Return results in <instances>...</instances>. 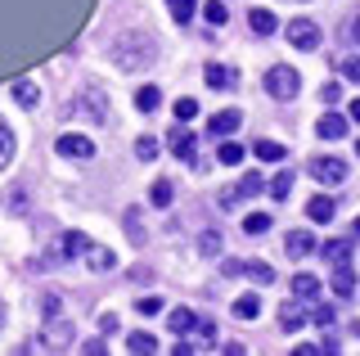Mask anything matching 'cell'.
<instances>
[{
  "mask_svg": "<svg viewBox=\"0 0 360 356\" xmlns=\"http://www.w3.org/2000/svg\"><path fill=\"white\" fill-rule=\"evenodd\" d=\"M202 18H207V23H212V27H221V23H225V18H230V9H225V5H221V0H207V5H202Z\"/></svg>",
  "mask_w": 360,
  "mask_h": 356,
  "instance_id": "obj_34",
  "label": "cell"
},
{
  "mask_svg": "<svg viewBox=\"0 0 360 356\" xmlns=\"http://www.w3.org/2000/svg\"><path fill=\"white\" fill-rule=\"evenodd\" d=\"M333 293H338V298H352V293H356V271H352V262H338V266H333Z\"/></svg>",
  "mask_w": 360,
  "mask_h": 356,
  "instance_id": "obj_10",
  "label": "cell"
},
{
  "mask_svg": "<svg viewBox=\"0 0 360 356\" xmlns=\"http://www.w3.org/2000/svg\"><path fill=\"white\" fill-rule=\"evenodd\" d=\"M243 153H248V149H243L239 140H230V136H225V140H221V149H217V158H221L225 167H239V163H243Z\"/></svg>",
  "mask_w": 360,
  "mask_h": 356,
  "instance_id": "obj_21",
  "label": "cell"
},
{
  "mask_svg": "<svg viewBox=\"0 0 360 356\" xmlns=\"http://www.w3.org/2000/svg\"><path fill=\"white\" fill-rule=\"evenodd\" d=\"M9 158H14V131H9L5 122H0V172L9 167Z\"/></svg>",
  "mask_w": 360,
  "mask_h": 356,
  "instance_id": "obj_31",
  "label": "cell"
},
{
  "mask_svg": "<svg viewBox=\"0 0 360 356\" xmlns=\"http://www.w3.org/2000/svg\"><path fill=\"white\" fill-rule=\"evenodd\" d=\"M108 59H112V68H117V72H144L158 59V46H153L149 37H140V32H127V37L112 41Z\"/></svg>",
  "mask_w": 360,
  "mask_h": 356,
  "instance_id": "obj_1",
  "label": "cell"
},
{
  "mask_svg": "<svg viewBox=\"0 0 360 356\" xmlns=\"http://www.w3.org/2000/svg\"><path fill=\"white\" fill-rule=\"evenodd\" d=\"M356 153H360V140H356Z\"/></svg>",
  "mask_w": 360,
  "mask_h": 356,
  "instance_id": "obj_48",
  "label": "cell"
},
{
  "mask_svg": "<svg viewBox=\"0 0 360 356\" xmlns=\"http://www.w3.org/2000/svg\"><path fill=\"white\" fill-rule=\"evenodd\" d=\"M279 329H302V307L297 303H284V307H279Z\"/></svg>",
  "mask_w": 360,
  "mask_h": 356,
  "instance_id": "obj_27",
  "label": "cell"
},
{
  "mask_svg": "<svg viewBox=\"0 0 360 356\" xmlns=\"http://www.w3.org/2000/svg\"><path fill=\"white\" fill-rule=\"evenodd\" d=\"M266 194L275 198V203H288V194H292V172H279L275 181H266Z\"/></svg>",
  "mask_w": 360,
  "mask_h": 356,
  "instance_id": "obj_19",
  "label": "cell"
},
{
  "mask_svg": "<svg viewBox=\"0 0 360 356\" xmlns=\"http://www.w3.org/2000/svg\"><path fill=\"white\" fill-rule=\"evenodd\" d=\"M86 262H90V271H112V266H117L112 248H99V243H90V248H86Z\"/></svg>",
  "mask_w": 360,
  "mask_h": 356,
  "instance_id": "obj_18",
  "label": "cell"
},
{
  "mask_svg": "<svg viewBox=\"0 0 360 356\" xmlns=\"http://www.w3.org/2000/svg\"><path fill=\"white\" fill-rule=\"evenodd\" d=\"M248 27H252L257 37H275V32H279V18L270 14V9H252V14H248Z\"/></svg>",
  "mask_w": 360,
  "mask_h": 356,
  "instance_id": "obj_12",
  "label": "cell"
},
{
  "mask_svg": "<svg viewBox=\"0 0 360 356\" xmlns=\"http://www.w3.org/2000/svg\"><path fill=\"white\" fill-rule=\"evenodd\" d=\"M127 235H131V243H144V235H140V212H127Z\"/></svg>",
  "mask_w": 360,
  "mask_h": 356,
  "instance_id": "obj_41",
  "label": "cell"
},
{
  "mask_svg": "<svg viewBox=\"0 0 360 356\" xmlns=\"http://www.w3.org/2000/svg\"><path fill=\"white\" fill-rule=\"evenodd\" d=\"M266 91L275 95V99H292V95L302 91V82H297V72H292V68H284V63H279V68L266 72Z\"/></svg>",
  "mask_w": 360,
  "mask_h": 356,
  "instance_id": "obj_5",
  "label": "cell"
},
{
  "mask_svg": "<svg viewBox=\"0 0 360 356\" xmlns=\"http://www.w3.org/2000/svg\"><path fill=\"white\" fill-rule=\"evenodd\" d=\"M311 176L320 185H342L347 181V163L342 158H311Z\"/></svg>",
  "mask_w": 360,
  "mask_h": 356,
  "instance_id": "obj_6",
  "label": "cell"
},
{
  "mask_svg": "<svg viewBox=\"0 0 360 356\" xmlns=\"http://www.w3.org/2000/svg\"><path fill=\"white\" fill-rule=\"evenodd\" d=\"M257 158H262V163H279V158H284V144H279V140H257Z\"/></svg>",
  "mask_w": 360,
  "mask_h": 356,
  "instance_id": "obj_30",
  "label": "cell"
},
{
  "mask_svg": "<svg viewBox=\"0 0 360 356\" xmlns=\"http://www.w3.org/2000/svg\"><path fill=\"white\" fill-rule=\"evenodd\" d=\"M172 198H176L172 181H153V190H149V203L153 208H172Z\"/></svg>",
  "mask_w": 360,
  "mask_h": 356,
  "instance_id": "obj_25",
  "label": "cell"
},
{
  "mask_svg": "<svg viewBox=\"0 0 360 356\" xmlns=\"http://www.w3.org/2000/svg\"><path fill=\"white\" fill-rule=\"evenodd\" d=\"M127 348H131V352H158V338H153V333H131Z\"/></svg>",
  "mask_w": 360,
  "mask_h": 356,
  "instance_id": "obj_38",
  "label": "cell"
},
{
  "mask_svg": "<svg viewBox=\"0 0 360 356\" xmlns=\"http://www.w3.org/2000/svg\"><path fill=\"white\" fill-rule=\"evenodd\" d=\"M86 248H90V239L82 235V230H72V235L59 239V253H68V258H77V253H86Z\"/></svg>",
  "mask_w": 360,
  "mask_h": 356,
  "instance_id": "obj_26",
  "label": "cell"
},
{
  "mask_svg": "<svg viewBox=\"0 0 360 356\" xmlns=\"http://www.w3.org/2000/svg\"><path fill=\"white\" fill-rule=\"evenodd\" d=\"M284 253H292V258H307V253H315V239L307 235V230H288Z\"/></svg>",
  "mask_w": 360,
  "mask_h": 356,
  "instance_id": "obj_14",
  "label": "cell"
},
{
  "mask_svg": "<svg viewBox=\"0 0 360 356\" xmlns=\"http://www.w3.org/2000/svg\"><path fill=\"white\" fill-rule=\"evenodd\" d=\"M243 230H248V235H266V230H270V217L266 212H248L243 217Z\"/></svg>",
  "mask_w": 360,
  "mask_h": 356,
  "instance_id": "obj_36",
  "label": "cell"
},
{
  "mask_svg": "<svg viewBox=\"0 0 360 356\" xmlns=\"http://www.w3.org/2000/svg\"><path fill=\"white\" fill-rule=\"evenodd\" d=\"M347 117H352V122H360V99H352V104H347Z\"/></svg>",
  "mask_w": 360,
  "mask_h": 356,
  "instance_id": "obj_45",
  "label": "cell"
},
{
  "mask_svg": "<svg viewBox=\"0 0 360 356\" xmlns=\"http://www.w3.org/2000/svg\"><path fill=\"white\" fill-rule=\"evenodd\" d=\"M198 117V99H176V122H194Z\"/></svg>",
  "mask_w": 360,
  "mask_h": 356,
  "instance_id": "obj_37",
  "label": "cell"
},
{
  "mask_svg": "<svg viewBox=\"0 0 360 356\" xmlns=\"http://www.w3.org/2000/svg\"><path fill=\"white\" fill-rule=\"evenodd\" d=\"M311 320H315L320 329H324V325H333V307H329V303H315V307H311Z\"/></svg>",
  "mask_w": 360,
  "mask_h": 356,
  "instance_id": "obj_40",
  "label": "cell"
},
{
  "mask_svg": "<svg viewBox=\"0 0 360 356\" xmlns=\"http://www.w3.org/2000/svg\"><path fill=\"white\" fill-rule=\"evenodd\" d=\"M27 348H50V352L72 348V320L59 316V311H50V316H45V333H41L37 343H27Z\"/></svg>",
  "mask_w": 360,
  "mask_h": 356,
  "instance_id": "obj_3",
  "label": "cell"
},
{
  "mask_svg": "<svg viewBox=\"0 0 360 356\" xmlns=\"http://www.w3.org/2000/svg\"><path fill=\"white\" fill-rule=\"evenodd\" d=\"M352 41H356V46H360V14L352 18Z\"/></svg>",
  "mask_w": 360,
  "mask_h": 356,
  "instance_id": "obj_46",
  "label": "cell"
},
{
  "mask_svg": "<svg viewBox=\"0 0 360 356\" xmlns=\"http://www.w3.org/2000/svg\"><path fill=\"white\" fill-rule=\"evenodd\" d=\"M356 235H360V217H356Z\"/></svg>",
  "mask_w": 360,
  "mask_h": 356,
  "instance_id": "obj_47",
  "label": "cell"
},
{
  "mask_svg": "<svg viewBox=\"0 0 360 356\" xmlns=\"http://www.w3.org/2000/svg\"><path fill=\"white\" fill-rule=\"evenodd\" d=\"M167 5H172V18H176V23H189V18H194V9H198V0H167Z\"/></svg>",
  "mask_w": 360,
  "mask_h": 356,
  "instance_id": "obj_32",
  "label": "cell"
},
{
  "mask_svg": "<svg viewBox=\"0 0 360 356\" xmlns=\"http://www.w3.org/2000/svg\"><path fill=\"white\" fill-rule=\"evenodd\" d=\"M320 99H324V104H338V99H342V86H338V82H329V86L320 91Z\"/></svg>",
  "mask_w": 360,
  "mask_h": 356,
  "instance_id": "obj_43",
  "label": "cell"
},
{
  "mask_svg": "<svg viewBox=\"0 0 360 356\" xmlns=\"http://www.w3.org/2000/svg\"><path fill=\"white\" fill-rule=\"evenodd\" d=\"M99 329L112 333V329H117V316H108V311H104V316H99Z\"/></svg>",
  "mask_w": 360,
  "mask_h": 356,
  "instance_id": "obj_44",
  "label": "cell"
},
{
  "mask_svg": "<svg viewBox=\"0 0 360 356\" xmlns=\"http://www.w3.org/2000/svg\"><path fill=\"white\" fill-rule=\"evenodd\" d=\"M198 253H202V258H217V253H221V230H202Z\"/></svg>",
  "mask_w": 360,
  "mask_h": 356,
  "instance_id": "obj_33",
  "label": "cell"
},
{
  "mask_svg": "<svg viewBox=\"0 0 360 356\" xmlns=\"http://www.w3.org/2000/svg\"><path fill=\"white\" fill-rule=\"evenodd\" d=\"M234 316H239V320H257V316H262V298H257V293L234 298Z\"/></svg>",
  "mask_w": 360,
  "mask_h": 356,
  "instance_id": "obj_20",
  "label": "cell"
},
{
  "mask_svg": "<svg viewBox=\"0 0 360 356\" xmlns=\"http://www.w3.org/2000/svg\"><path fill=\"white\" fill-rule=\"evenodd\" d=\"M172 153L176 158H194V136L185 131V122H176V131H172Z\"/></svg>",
  "mask_w": 360,
  "mask_h": 356,
  "instance_id": "obj_15",
  "label": "cell"
},
{
  "mask_svg": "<svg viewBox=\"0 0 360 356\" xmlns=\"http://www.w3.org/2000/svg\"><path fill=\"white\" fill-rule=\"evenodd\" d=\"M239 122H243V113L239 108H225V113H217L212 117V140H225V136H234V131H239Z\"/></svg>",
  "mask_w": 360,
  "mask_h": 356,
  "instance_id": "obj_9",
  "label": "cell"
},
{
  "mask_svg": "<svg viewBox=\"0 0 360 356\" xmlns=\"http://www.w3.org/2000/svg\"><path fill=\"white\" fill-rule=\"evenodd\" d=\"M167 325H172V333H176V338H185V333L198 325V316H194V311H189V307H176L172 316H167Z\"/></svg>",
  "mask_w": 360,
  "mask_h": 356,
  "instance_id": "obj_13",
  "label": "cell"
},
{
  "mask_svg": "<svg viewBox=\"0 0 360 356\" xmlns=\"http://www.w3.org/2000/svg\"><path fill=\"white\" fill-rule=\"evenodd\" d=\"M324 258H329L333 266L338 262H352V243H347V239H329V243H324Z\"/></svg>",
  "mask_w": 360,
  "mask_h": 356,
  "instance_id": "obj_28",
  "label": "cell"
},
{
  "mask_svg": "<svg viewBox=\"0 0 360 356\" xmlns=\"http://www.w3.org/2000/svg\"><path fill=\"white\" fill-rule=\"evenodd\" d=\"M59 153H63V158L86 163V158H95V140H90V136H59Z\"/></svg>",
  "mask_w": 360,
  "mask_h": 356,
  "instance_id": "obj_8",
  "label": "cell"
},
{
  "mask_svg": "<svg viewBox=\"0 0 360 356\" xmlns=\"http://www.w3.org/2000/svg\"><path fill=\"white\" fill-rule=\"evenodd\" d=\"M158 104H162V91H158V86H140V91H135V108H140V113H153Z\"/></svg>",
  "mask_w": 360,
  "mask_h": 356,
  "instance_id": "obj_22",
  "label": "cell"
},
{
  "mask_svg": "<svg viewBox=\"0 0 360 356\" xmlns=\"http://www.w3.org/2000/svg\"><path fill=\"white\" fill-rule=\"evenodd\" d=\"M14 99H18L22 108H37V104H41V91H37L32 82H14Z\"/></svg>",
  "mask_w": 360,
  "mask_h": 356,
  "instance_id": "obj_24",
  "label": "cell"
},
{
  "mask_svg": "<svg viewBox=\"0 0 360 356\" xmlns=\"http://www.w3.org/2000/svg\"><path fill=\"white\" fill-rule=\"evenodd\" d=\"M262 190H266V181H262V176H257V172H248L243 181H234L230 190H221V208H239L243 198H257Z\"/></svg>",
  "mask_w": 360,
  "mask_h": 356,
  "instance_id": "obj_4",
  "label": "cell"
},
{
  "mask_svg": "<svg viewBox=\"0 0 360 356\" xmlns=\"http://www.w3.org/2000/svg\"><path fill=\"white\" fill-rule=\"evenodd\" d=\"M243 275H248V280H257V284H270V280H275V271H270L266 262H248Z\"/></svg>",
  "mask_w": 360,
  "mask_h": 356,
  "instance_id": "obj_35",
  "label": "cell"
},
{
  "mask_svg": "<svg viewBox=\"0 0 360 356\" xmlns=\"http://www.w3.org/2000/svg\"><path fill=\"white\" fill-rule=\"evenodd\" d=\"M135 153H140L144 163H153V158H158L162 149H158V140H153V136H140V140H135Z\"/></svg>",
  "mask_w": 360,
  "mask_h": 356,
  "instance_id": "obj_39",
  "label": "cell"
},
{
  "mask_svg": "<svg viewBox=\"0 0 360 356\" xmlns=\"http://www.w3.org/2000/svg\"><path fill=\"white\" fill-rule=\"evenodd\" d=\"M292 298H297V303H311L315 293H320V280H315V275H292Z\"/></svg>",
  "mask_w": 360,
  "mask_h": 356,
  "instance_id": "obj_16",
  "label": "cell"
},
{
  "mask_svg": "<svg viewBox=\"0 0 360 356\" xmlns=\"http://www.w3.org/2000/svg\"><path fill=\"white\" fill-rule=\"evenodd\" d=\"M356 333H360V320H356Z\"/></svg>",
  "mask_w": 360,
  "mask_h": 356,
  "instance_id": "obj_49",
  "label": "cell"
},
{
  "mask_svg": "<svg viewBox=\"0 0 360 356\" xmlns=\"http://www.w3.org/2000/svg\"><path fill=\"white\" fill-rule=\"evenodd\" d=\"M284 32H288V41H292L297 50H315V46H320V27H315L311 18H292Z\"/></svg>",
  "mask_w": 360,
  "mask_h": 356,
  "instance_id": "obj_7",
  "label": "cell"
},
{
  "mask_svg": "<svg viewBox=\"0 0 360 356\" xmlns=\"http://www.w3.org/2000/svg\"><path fill=\"white\" fill-rule=\"evenodd\" d=\"M315 131H320V140H342L347 136V117L342 113H324L315 122Z\"/></svg>",
  "mask_w": 360,
  "mask_h": 356,
  "instance_id": "obj_11",
  "label": "cell"
},
{
  "mask_svg": "<svg viewBox=\"0 0 360 356\" xmlns=\"http://www.w3.org/2000/svg\"><path fill=\"white\" fill-rule=\"evenodd\" d=\"M307 217H311V221H329V217H333V198H329V194H315L311 203H307Z\"/></svg>",
  "mask_w": 360,
  "mask_h": 356,
  "instance_id": "obj_23",
  "label": "cell"
},
{
  "mask_svg": "<svg viewBox=\"0 0 360 356\" xmlns=\"http://www.w3.org/2000/svg\"><path fill=\"white\" fill-rule=\"evenodd\" d=\"M338 77L360 86V54H347V59H338Z\"/></svg>",
  "mask_w": 360,
  "mask_h": 356,
  "instance_id": "obj_29",
  "label": "cell"
},
{
  "mask_svg": "<svg viewBox=\"0 0 360 356\" xmlns=\"http://www.w3.org/2000/svg\"><path fill=\"white\" fill-rule=\"evenodd\" d=\"M68 108H72V113L82 117V122H90V127H108V117H112V104H108V95H104V91H95V86L77 91Z\"/></svg>",
  "mask_w": 360,
  "mask_h": 356,
  "instance_id": "obj_2",
  "label": "cell"
},
{
  "mask_svg": "<svg viewBox=\"0 0 360 356\" xmlns=\"http://www.w3.org/2000/svg\"><path fill=\"white\" fill-rule=\"evenodd\" d=\"M135 311H140V316H158V311H162V298H140Z\"/></svg>",
  "mask_w": 360,
  "mask_h": 356,
  "instance_id": "obj_42",
  "label": "cell"
},
{
  "mask_svg": "<svg viewBox=\"0 0 360 356\" xmlns=\"http://www.w3.org/2000/svg\"><path fill=\"white\" fill-rule=\"evenodd\" d=\"M202 82H207L212 91H230V86H234V72H230V68H221V63H207Z\"/></svg>",
  "mask_w": 360,
  "mask_h": 356,
  "instance_id": "obj_17",
  "label": "cell"
}]
</instances>
